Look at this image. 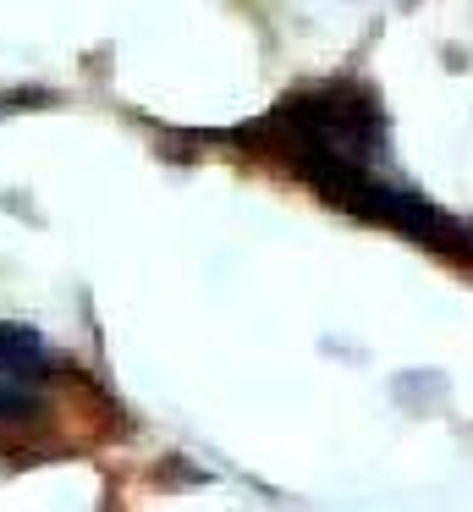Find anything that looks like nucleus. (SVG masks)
Masks as SVG:
<instances>
[{"label": "nucleus", "mask_w": 473, "mask_h": 512, "mask_svg": "<svg viewBox=\"0 0 473 512\" xmlns=\"http://www.w3.org/2000/svg\"><path fill=\"white\" fill-rule=\"evenodd\" d=\"M55 391V353L39 331L0 320V430H22Z\"/></svg>", "instance_id": "2"}, {"label": "nucleus", "mask_w": 473, "mask_h": 512, "mask_svg": "<svg viewBox=\"0 0 473 512\" xmlns=\"http://www.w3.org/2000/svg\"><path fill=\"white\" fill-rule=\"evenodd\" d=\"M11 105H17V100H6V94H0V116H6V111H11Z\"/></svg>", "instance_id": "3"}, {"label": "nucleus", "mask_w": 473, "mask_h": 512, "mask_svg": "<svg viewBox=\"0 0 473 512\" xmlns=\"http://www.w3.org/2000/svg\"><path fill=\"white\" fill-rule=\"evenodd\" d=\"M215 138L242 144L253 155H270L303 188H314L330 210L358 215V221L385 226L407 243H424L446 259L473 265V226L451 221L440 204H429L418 188L396 177L385 105L363 83L336 78L319 83V89H297L275 111H264L259 122Z\"/></svg>", "instance_id": "1"}]
</instances>
